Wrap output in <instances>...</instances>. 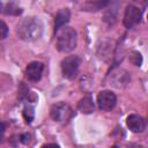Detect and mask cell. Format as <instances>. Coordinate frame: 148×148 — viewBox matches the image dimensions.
Segmentation results:
<instances>
[{"label":"cell","instance_id":"1","mask_svg":"<svg viewBox=\"0 0 148 148\" xmlns=\"http://www.w3.org/2000/svg\"><path fill=\"white\" fill-rule=\"evenodd\" d=\"M16 32L22 40L34 42L40 38L43 34V24L37 17H27L17 24Z\"/></svg>","mask_w":148,"mask_h":148},{"label":"cell","instance_id":"2","mask_svg":"<svg viewBox=\"0 0 148 148\" xmlns=\"http://www.w3.org/2000/svg\"><path fill=\"white\" fill-rule=\"evenodd\" d=\"M57 34V49L60 52L68 53L76 47L77 44V36L76 31L67 25L61 27L56 31Z\"/></svg>","mask_w":148,"mask_h":148},{"label":"cell","instance_id":"3","mask_svg":"<svg viewBox=\"0 0 148 148\" xmlns=\"http://www.w3.org/2000/svg\"><path fill=\"white\" fill-rule=\"evenodd\" d=\"M50 114H51V118L54 120V121H58V123H66L67 120L71 119V117L73 116V111H72V108L65 103V102H59V103H56L51 106L50 109Z\"/></svg>","mask_w":148,"mask_h":148},{"label":"cell","instance_id":"4","mask_svg":"<svg viewBox=\"0 0 148 148\" xmlns=\"http://www.w3.org/2000/svg\"><path fill=\"white\" fill-rule=\"evenodd\" d=\"M81 60L77 56H68L61 61V71L62 75L69 80L76 77Z\"/></svg>","mask_w":148,"mask_h":148},{"label":"cell","instance_id":"5","mask_svg":"<svg viewBox=\"0 0 148 148\" xmlns=\"http://www.w3.org/2000/svg\"><path fill=\"white\" fill-rule=\"evenodd\" d=\"M117 104V97L111 90H103L97 95V105L102 111H111Z\"/></svg>","mask_w":148,"mask_h":148},{"label":"cell","instance_id":"6","mask_svg":"<svg viewBox=\"0 0 148 148\" xmlns=\"http://www.w3.org/2000/svg\"><path fill=\"white\" fill-rule=\"evenodd\" d=\"M141 21V10L134 6V5H130L126 7L125 13H124V18H123V23L126 28L131 29L133 27H135L136 24H139Z\"/></svg>","mask_w":148,"mask_h":148},{"label":"cell","instance_id":"7","mask_svg":"<svg viewBox=\"0 0 148 148\" xmlns=\"http://www.w3.org/2000/svg\"><path fill=\"white\" fill-rule=\"evenodd\" d=\"M43 69H44V65L39 61H31L27 68H25V75L28 77L29 81L36 82L39 81L43 74Z\"/></svg>","mask_w":148,"mask_h":148},{"label":"cell","instance_id":"8","mask_svg":"<svg viewBox=\"0 0 148 148\" xmlns=\"http://www.w3.org/2000/svg\"><path fill=\"white\" fill-rule=\"evenodd\" d=\"M126 125L134 133H141L146 127V123L143 118L138 114H130L126 119Z\"/></svg>","mask_w":148,"mask_h":148},{"label":"cell","instance_id":"9","mask_svg":"<svg viewBox=\"0 0 148 148\" xmlns=\"http://www.w3.org/2000/svg\"><path fill=\"white\" fill-rule=\"evenodd\" d=\"M105 8H106V12H105L104 20L109 24H113L117 21V14H118V8H119V2L118 1L109 2Z\"/></svg>","mask_w":148,"mask_h":148},{"label":"cell","instance_id":"10","mask_svg":"<svg viewBox=\"0 0 148 148\" xmlns=\"http://www.w3.org/2000/svg\"><path fill=\"white\" fill-rule=\"evenodd\" d=\"M69 18H71V13L67 8H62L60 9L57 15H56V18H54V30L57 31L58 29H60L61 27L66 25L68 22H69Z\"/></svg>","mask_w":148,"mask_h":148},{"label":"cell","instance_id":"11","mask_svg":"<svg viewBox=\"0 0 148 148\" xmlns=\"http://www.w3.org/2000/svg\"><path fill=\"white\" fill-rule=\"evenodd\" d=\"M77 109H79L82 113H86V114L94 112L95 105H94V102H92L91 96L88 95V96L81 98V99L79 101V103H77Z\"/></svg>","mask_w":148,"mask_h":148},{"label":"cell","instance_id":"12","mask_svg":"<svg viewBox=\"0 0 148 148\" xmlns=\"http://www.w3.org/2000/svg\"><path fill=\"white\" fill-rule=\"evenodd\" d=\"M2 12L5 14H8V15H20L22 13V9L20 7H17L15 3L9 2L8 5L2 7Z\"/></svg>","mask_w":148,"mask_h":148},{"label":"cell","instance_id":"13","mask_svg":"<svg viewBox=\"0 0 148 148\" xmlns=\"http://www.w3.org/2000/svg\"><path fill=\"white\" fill-rule=\"evenodd\" d=\"M34 116H35V111H34V108L28 105L24 108L23 110V117L25 118V121L27 123H31V120L34 119Z\"/></svg>","mask_w":148,"mask_h":148},{"label":"cell","instance_id":"14","mask_svg":"<svg viewBox=\"0 0 148 148\" xmlns=\"http://www.w3.org/2000/svg\"><path fill=\"white\" fill-rule=\"evenodd\" d=\"M130 60L132 64H134L135 66H140L141 65V61H142V58H141V54L139 52H133L132 56H130Z\"/></svg>","mask_w":148,"mask_h":148},{"label":"cell","instance_id":"15","mask_svg":"<svg viewBox=\"0 0 148 148\" xmlns=\"http://www.w3.org/2000/svg\"><path fill=\"white\" fill-rule=\"evenodd\" d=\"M7 32H8V28H7L6 23L2 21V22H1V38H2V39L7 37Z\"/></svg>","mask_w":148,"mask_h":148},{"label":"cell","instance_id":"16","mask_svg":"<svg viewBox=\"0 0 148 148\" xmlns=\"http://www.w3.org/2000/svg\"><path fill=\"white\" fill-rule=\"evenodd\" d=\"M20 139H21V141L23 142V143H28L29 142V139H30V135L29 134H22L21 136H20Z\"/></svg>","mask_w":148,"mask_h":148},{"label":"cell","instance_id":"17","mask_svg":"<svg viewBox=\"0 0 148 148\" xmlns=\"http://www.w3.org/2000/svg\"><path fill=\"white\" fill-rule=\"evenodd\" d=\"M135 3H139V5H147L148 3V0H133Z\"/></svg>","mask_w":148,"mask_h":148},{"label":"cell","instance_id":"18","mask_svg":"<svg viewBox=\"0 0 148 148\" xmlns=\"http://www.w3.org/2000/svg\"><path fill=\"white\" fill-rule=\"evenodd\" d=\"M147 20H148V15H147Z\"/></svg>","mask_w":148,"mask_h":148}]
</instances>
